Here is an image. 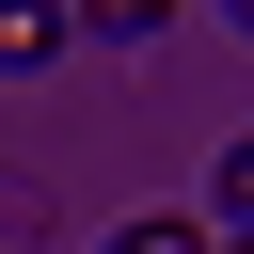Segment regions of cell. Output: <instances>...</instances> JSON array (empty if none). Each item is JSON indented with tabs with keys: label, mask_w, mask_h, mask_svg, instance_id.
I'll return each mask as SVG.
<instances>
[{
	"label": "cell",
	"mask_w": 254,
	"mask_h": 254,
	"mask_svg": "<svg viewBox=\"0 0 254 254\" xmlns=\"http://www.w3.org/2000/svg\"><path fill=\"white\" fill-rule=\"evenodd\" d=\"M48 48H64V0H0V79H32Z\"/></svg>",
	"instance_id": "1"
},
{
	"label": "cell",
	"mask_w": 254,
	"mask_h": 254,
	"mask_svg": "<svg viewBox=\"0 0 254 254\" xmlns=\"http://www.w3.org/2000/svg\"><path fill=\"white\" fill-rule=\"evenodd\" d=\"M206 206H222V222L254 238V143H222V175H206Z\"/></svg>",
	"instance_id": "2"
},
{
	"label": "cell",
	"mask_w": 254,
	"mask_h": 254,
	"mask_svg": "<svg viewBox=\"0 0 254 254\" xmlns=\"http://www.w3.org/2000/svg\"><path fill=\"white\" fill-rule=\"evenodd\" d=\"M111 254H222V238H206V222H127Z\"/></svg>",
	"instance_id": "3"
},
{
	"label": "cell",
	"mask_w": 254,
	"mask_h": 254,
	"mask_svg": "<svg viewBox=\"0 0 254 254\" xmlns=\"http://www.w3.org/2000/svg\"><path fill=\"white\" fill-rule=\"evenodd\" d=\"M64 16H95V32H143V16H159V0H64Z\"/></svg>",
	"instance_id": "4"
},
{
	"label": "cell",
	"mask_w": 254,
	"mask_h": 254,
	"mask_svg": "<svg viewBox=\"0 0 254 254\" xmlns=\"http://www.w3.org/2000/svg\"><path fill=\"white\" fill-rule=\"evenodd\" d=\"M222 16H238V32H254V0H222Z\"/></svg>",
	"instance_id": "5"
},
{
	"label": "cell",
	"mask_w": 254,
	"mask_h": 254,
	"mask_svg": "<svg viewBox=\"0 0 254 254\" xmlns=\"http://www.w3.org/2000/svg\"><path fill=\"white\" fill-rule=\"evenodd\" d=\"M238 254H254V238H238Z\"/></svg>",
	"instance_id": "6"
}]
</instances>
